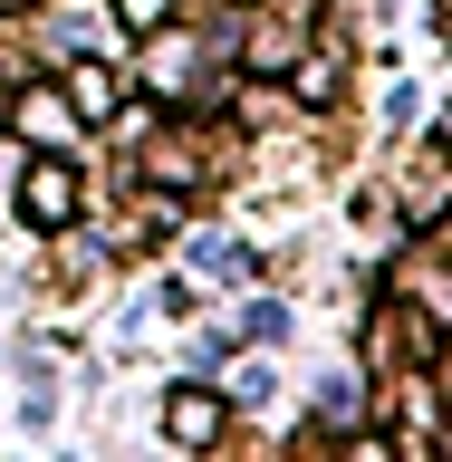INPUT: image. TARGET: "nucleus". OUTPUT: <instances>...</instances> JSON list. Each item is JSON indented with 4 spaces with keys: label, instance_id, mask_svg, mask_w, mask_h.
<instances>
[{
    "label": "nucleus",
    "instance_id": "f257e3e1",
    "mask_svg": "<svg viewBox=\"0 0 452 462\" xmlns=\"http://www.w3.org/2000/svg\"><path fill=\"white\" fill-rule=\"evenodd\" d=\"M164 433L173 443H212V433H222V395H212V385H173L164 395Z\"/></svg>",
    "mask_w": 452,
    "mask_h": 462
},
{
    "label": "nucleus",
    "instance_id": "f03ea898",
    "mask_svg": "<svg viewBox=\"0 0 452 462\" xmlns=\"http://www.w3.org/2000/svg\"><path fill=\"white\" fill-rule=\"evenodd\" d=\"M20 202H29V222H58V212H68V202H78V183H68V164H29Z\"/></svg>",
    "mask_w": 452,
    "mask_h": 462
},
{
    "label": "nucleus",
    "instance_id": "7ed1b4c3",
    "mask_svg": "<svg viewBox=\"0 0 452 462\" xmlns=\"http://www.w3.org/2000/svg\"><path fill=\"white\" fill-rule=\"evenodd\" d=\"M68 106H78V116H106L115 106V78H106V68H68Z\"/></svg>",
    "mask_w": 452,
    "mask_h": 462
}]
</instances>
